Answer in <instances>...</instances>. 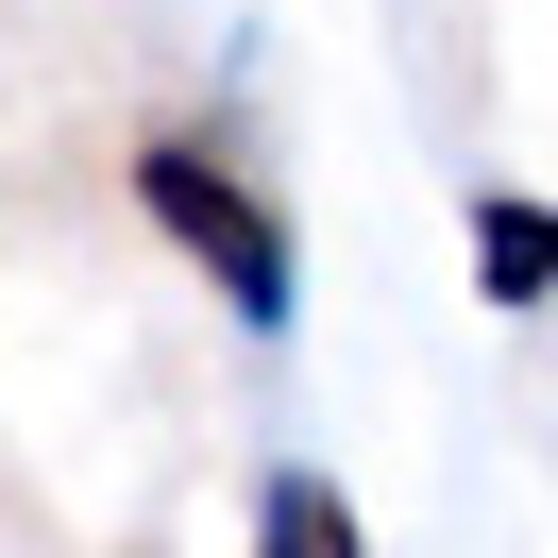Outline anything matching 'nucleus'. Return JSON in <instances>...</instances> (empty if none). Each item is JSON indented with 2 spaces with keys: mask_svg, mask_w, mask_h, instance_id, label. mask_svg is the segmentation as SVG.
Returning <instances> with one entry per match:
<instances>
[{
  "mask_svg": "<svg viewBox=\"0 0 558 558\" xmlns=\"http://www.w3.org/2000/svg\"><path fill=\"white\" fill-rule=\"evenodd\" d=\"M254 558H373V542H355V490L271 474V508H254Z\"/></svg>",
  "mask_w": 558,
  "mask_h": 558,
  "instance_id": "f03ea898",
  "label": "nucleus"
},
{
  "mask_svg": "<svg viewBox=\"0 0 558 558\" xmlns=\"http://www.w3.org/2000/svg\"><path fill=\"white\" fill-rule=\"evenodd\" d=\"M474 271L490 305H542V204H474Z\"/></svg>",
  "mask_w": 558,
  "mask_h": 558,
  "instance_id": "7ed1b4c3",
  "label": "nucleus"
},
{
  "mask_svg": "<svg viewBox=\"0 0 558 558\" xmlns=\"http://www.w3.org/2000/svg\"><path fill=\"white\" fill-rule=\"evenodd\" d=\"M136 204H153V220H170V238L220 271V305H238L254 339L288 322V238H271V204H254V186L220 170L204 136H153V153H136Z\"/></svg>",
  "mask_w": 558,
  "mask_h": 558,
  "instance_id": "f257e3e1",
  "label": "nucleus"
}]
</instances>
